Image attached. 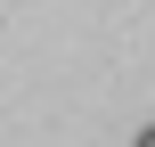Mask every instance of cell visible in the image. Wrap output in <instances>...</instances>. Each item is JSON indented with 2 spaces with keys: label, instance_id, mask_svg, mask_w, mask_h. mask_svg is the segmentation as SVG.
Instances as JSON below:
<instances>
[{
  "label": "cell",
  "instance_id": "1",
  "mask_svg": "<svg viewBox=\"0 0 155 147\" xmlns=\"http://www.w3.org/2000/svg\"><path fill=\"white\" fill-rule=\"evenodd\" d=\"M139 147H155V123H147V131H139Z\"/></svg>",
  "mask_w": 155,
  "mask_h": 147
}]
</instances>
